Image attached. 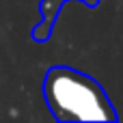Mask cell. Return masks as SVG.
<instances>
[{"label":"cell","mask_w":123,"mask_h":123,"mask_svg":"<svg viewBox=\"0 0 123 123\" xmlns=\"http://www.w3.org/2000/svg\"><path fill=\"white\" fill-rule=\"evenodd\" d=\"M43 99L52 117L61 123L71 121H119V115L104 86L74 67L56 65L45 71Z\"/></svg>","instance_id":"obj_1"},{"label":"cell","mask_w":123,"mask_h":123,"mask_svg":"<svg viewBox=\"0 0 123 123\" xmlns=\"http://www.w3.org/2000/svg\"><path fill=\"white\" fill-rule=\"evenodd\" d=\"M65 2H69V0H41V4H39L41 19H39V22L32 26V30H30V39H32L35 43H45V41H50V37H52V32H54V24H56V19H58V15H61ZM76 2H82V4L89 6V9H95V6L99 4V0H76Z\"/></svg>","instance_id":"obj_2"}]
</instances>
